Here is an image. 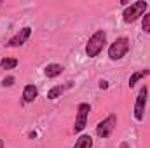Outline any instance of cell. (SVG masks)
<instances>
[{
	"label": "cell",
	"instance_id": "6da1fadb",
	"mask_svg": "<svg viewBox=\"0 0 150 148\" xmlns=\"http://www.w3.org/2000/svg\"><path fill=\"white\" fill-rule=\"evenodd\" d=\"M105 45H107V32L105 30H98L87 40V44H86V54L89 58H96V56L101 54V51H103Z\"/></svg>",
	"mask_w": 150,
	"mask_h": 148
},
{
	"label": "cell",
	"instance_id": "7a4b0ae2",
	"mask_svg": "<svg viewBox=\"0 0 150 148\" xmlns=\"http://www.w3.org/2000/svg\"><path fill=\"white\" fill-rule=\"evenodd\" d=\"M149 9V2L145 0H138V2H133L131 5H127L122 12V19L124 23H134L138 18H142Z\"/></svg>",
	"mask_w": 150,
	"mask_h": 148
},
{
	"label": "cell",
	"instance_id": "3957f363",
	"mask_svg": "<svg viewBox=\"0 0 150 148\" xmlns=\"http://www.w3.org/2000/svg\"><path fill=\"white\" fill-rule=\"evenodd\" d=\"M127 52H129V38L127 37H119L115 42H112L110 47H108V58H110L112 61L122 59Z\"/></svg>",
	"mask_w": 150,
	"mask_h": 148
},
{
	"label": "cell",
	"instance_id": "277c9868",
	"mask_svg": "<svg viewBox=\"0 0 150 148\" xmlns=\"http://www.w3.org/2000/svg\"><path fill=\"white\" fill-rule=\"evenodd\" d=\"M115 125H117V115L112 113L108 115L107 118H103L98 125H96V134L101 138V140H107L112 136V132L115 131Z\"/></svg>",
	"mask_w": 150,
	"mask_h": 148
},
{
	"label": "cell",
	"instance_id": "5b68a950",
	"mask_svg": "<svg viewBox=\"0 0 150 148\" xmlns=\"http://www.w3.org/2000/svg\"><path fill=\"white\" fill-rule=\"evenodd\" d=\"M89 111H91V105L89 103H79L77 117H75V124H74V132H82L86 129L87 118H89Z\"/></svg>",
	"mask_w": 150,
	"mask_h": 148
},
{
	"label": "cell",
	"instance_id": "8992f818",
	"mask_svg": "<svg viewBox=\"0 0 150 148\" xmlns=\"http://www.w3.org/2000/svg\"><path fill=\"white\" fill-rule=\"evenodd\" d=\"M147 99H149V87L147 85H143L142 89H140V92H138V96H136V101H134V118L138 120V122H142L143 120V117H145V108H147Z\"/></svg>",
	"mask_w": 150,
	"mask_h": 148
},
{
	"label": "cell",
	"instance_id": "52a82bcc",
	"mask_svg": "<svg viewBox=\"0 0 150 148\" xmlns=\"http://www.w3.org/2000/svg\"><path fill=\"white\" fill-rule=\"evenodd\" d=\"M30 37H32V28L30 26H25V28H21L14 37L11 38L9 42H5V45L7 47H21V45H25L28 42Z\"/></svg>",
	"mask_w": 150,
	"mask_h": 148
},
{
	"label": "cell",
	"instance_id": "ba28073f",
	"mask_svg": "<svg viewBox=\"0 0 150 148\" xmlns=\"http://www.w3.org/2000/svg\"><path fill=\"white\" fill-rule=\"evenodd\" d=\"M37 96H38L37 85H33V84L25 85V89H23V103H33L37 99Z\"/></svg>",
	"mask_w": 150,
	"mask_h": 148
},
{
	"label": "cell",
	"instance_id": "9c48e42d",
	"mask_svg": "<svg viewBox=\"0 0 150 148\" xmlns=\"http://www.w3.org/2000/svg\"><path fill=\"white\" fill-rule=\"evenodd\" d=\"M63 65H58V63H51V65H47L45 68H44V73L47 78H56V77H59V75L63 73Z\"/></svg>",
	"mask_w": 150,
	"mask_h": 148
},
{
	"label": "cell",
	"instance_id": "30bf717a",
	"mask_svg": "<svg viewBox=\"0 0 150 148\" xmlns=\"http://www.w3.org/2000/svg\"><path fill=\"white\" fill-rule=\"evenodd\" d=\"M68 87H72V82H68L67 85H54V87H51V89L47 91V99H51V101L58 99V98L65 92V89H68Z\"/></svg>",
	"mask_w": 150,
	"mask_h": 148
},
{
	"label": "cell",
	"instance_id": "8fae6325",
	"mask_svg": "<svg viewBox=\"0 0 150 148\" xmlns=\"http://www.w3.org/2000/svg\"><path fill=\"white\" fill-rule=\"evenodd\" d=\"M74 148H93V138L89 134H80L79 140L75 141Z\"/></svg>",
	"mask_w": 150,
	"mask_h": 148
},
{
	"label": "cell",
	"instance_id": "7c38bea8",
	"mask_svg": "<svg viewBox=\"0 0 150 148\" xmlns=\"http://www.w3.org/2000/svg\"><path fill=\"white\" fill-rule=\"evenodd\" d=\"M18 66V59L16 58H4L0 59V68L2 70H14Z\"/></svg>",
	"mask_w": 150,
	"mask_h": 148
},
{
	"label": "cell",
	"instance_id": "4fadbf2b",
	"mask_svg": "<svg viewBox=\"0 0 150 148\" xmlns=\"http://www.w3.org/2000/svg\"><path fill=\"white\" fill-rule=\"evenodd\" d=\"M145 75H150V70H142V72H134V73L129 77V82H127V84H129V87H134V84H136L138 80H142V78H143Z\"/></svg>",
	"mask_w": 150,
	"mask_h": 148
},
{
	"label": "cell",
	"instance_id": "5bb4252c",
	"mask_svg": "<svg viewBox=\"0 0 150 148\" xmlns=\"http://www.w3.org/2000/svg\"><path fill=\"white\" fill-rule=\"evenodd\" d=\"M142 30L145 33H150V12H145L142 16Z\"/></svg>",
	"mask_w": 150,
	"mask_h": 148
},
{
	"label": "cell",
	"instance_id": "9a60e30c",
	"mask_svg": "<svg viewBox=\"0 0 150 148\" xmlns=\"http://www.w3.org/2000/svg\"><path fill=\"white\" fill-rule=\"evenodd\" d=\"M14 82H16V77L9 75V77H5V78L2 80V85H4V87H12V85H14Z\"/></svg>",
	"mask_w": 150,
	"mask_h": 148
},
{
	"label": "cell",
	"instance_id": "2e32d148",
	"mask_svg": "<svg viewBox=\"0 0 150 148\" xmlns=\"http://www.w3.org/2000/svg\"><path fill=\"white\" fill-rule=\"evenodd\" d=\"M100 89H108V82L107 80H100Z\"/></svg>",
	"mask_w": 150,
	"mask_h": 148
},
{
	"label": "cell",
	"instance_id": "e0dca14e",
	"mask_svg": "<svg viewBox=\"0 0 150 148\" xmlns=\"http://www.w3.org/2000/svg\"><path fill=\"white\" fill-rule=\"evenodd\" d=\"M0 148H4V140H0Z\"/></svg>",
	"mask_w": 150,
	"mask_h": 148
},
{
	"label": "cell",
	"instance_id": "ac0fdd59",
	"mask_svg": "<svg viewBox=\"0 0 150 148\" xmlns=\"http://www.w3.org/2000/svg\"><path fill=\"white\" fill-rule=\"evenodd\" d=\"M120 148H127V143H122V147Z\"/></svg>",
	"mask_w": 150,
	"mask_h": 148
},
{
	"label": "cell",
	"instance_id": "d6986e66",
	"mask_svg": "<svg viewBox=\"0 0 150 148\" xmlns=\"http://www.w3.org/2000/svg\"><path fill=\"white\" fill-rule=\"evenodd\" d=\"M0 5H2V2H0Z\"/></svg>",
	"mask_w": 150,
	"mask_h": 148
}]
</instances>
